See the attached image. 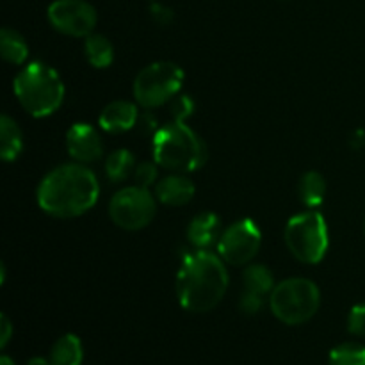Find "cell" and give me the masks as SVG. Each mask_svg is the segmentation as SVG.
<instances>
[{
    "instance_id": "6da1fadb",
    "label": "cell",
    "mask_w": 365,
    "mask_h": 365,
    "mask_svg": "<svg viewBox=\"0 0 365 365\" xmlns=\"http://www.w3.org/2000/svg\"><path fill=\"white\" fill-rule=\"evenodd\" d=\"M100 185L95 173L82 164H64L50 171L38 187V205L53 217H77L93 209Z\"/></svg>"
},
{
    "instance_id": "7a4b0ae2",
    "label": "cell",
    "mask_w": 365,
    "mask_h": 365,
    "mask_svg": "<svg viewBox=\"0 0 365 365\" xmlns=\"http://www.w3.org/2000/svg\"><path fill=\"white\" fill-rule=\"evenodd\" d=\"M228 289L225 260L209 250H198L182 260L177 274V298L187 312L205 314L216 309Z\"/></svg>"
},
{
    "instance_id": "3957f363",
    "label": "cell",
    "mask_w": 365,
    "mask_h": 365,
    "mask_svg": "<svg viewBox=\"0 0 365 365\" xmlns=\"http://www.w3.org/2000/svg\"><path fill=\"white\" fill-rule=\"evenodd\" d=\"M207 146L184 121L164 125L153 135V159L175 173L200 170L207 163Z\"/></svg>"
},
{
    "instance_id": "277c9868",
    "label": "cell",
    "mask_w": 365,
    "mask_h": 365,
    "mask_svg": "<svg viewBox=\"0 0 365 365\" xmlns=\"http://www.w3.org/2000/svg\"><path fill=\"white\" fill-rule=\"evenodd\" d=\"M13 88L20 106L34 118L50 116L64 100V84L59 73L39 61L27 64L16 75Z\"/></svg>"
},
{
    "instance_id": "5b68a950",
    "label": "cell",
    "mask_w": 365,
    "mask_h": 365,
    "mask_svg": "<svg viewBox=\"0 0 365 365\" xmlns=\"http://www.w3.org/2000/svg\"><path fill=\"white\" fill-rule=\"evenodd\" d=\"M321 305L319 287L309 278H287L274 285L269 296L271 312L289 327L312 319Z\"/></svg>"
},
{
    "instance_id": "8992f818",
    "label": "cell",
    "mask_w": 365,
    "mask_h": 365,
    "mask_svg": "<svg viewBox=\"0 0 365 365\" xmlns=\"http://www.w3.org/2000/svg\"><path fill=\"white\" fill-rule=\"evenodd\" d=\"M285 245L299 262H321L330 245L324 217L314 209L291 217L285 227Z\"/></svg>"
},
{
    "instance_id": "52a82bcc",
    "label": "cell",
    "mask_w": 365,
    "mask_h": 365,
    "mask_svg": "<svg viewBox=\"0 0 365 365\" xmlns=\"http://www.w3.org/2000/svg\"><path fill=\"white\" fill-rule=\"evenodd\" d=\"M184 82V71L178 64L159 61L143 68L134 81L135 102L145 109L160 107L173 100Z\"/></svg>"
},
{
    "instance_id": "ba28073f",
    "label": "cell",
    "mask_w": 365,
    "mask_h": 365,
    "mask_svg": "<svg viewBox=\"0 0 365 365\" xmlns=\"http://www.w3.org/2000/svg\"><path fill=\"white\" fill-rule=\"evenodd\" d=\"M157 212L155 198L141 185H132L118 191L109 202V216L123 230H141L148 227Z\"/></svg>"
},
{
    "instance_id": "9c48e42d",
    "label": "cell",
    "mask_w": 365,
    "mask_h": 365,
    "mask_svg": "<svg viewBox=\"0 0 365 365\" xmlns=\"http://www.w3.org/2000/svg\"><path fill=\"white\" fill-rule=\"evenodd\" d=\"M260 241L262 234L252 220L235 221L221 234L217 241V253L225 264L245 266L259 253Z\"/></svg>"
},
{
    "instance_id": "30bf717a",
    "label": "cell",
    "mask_w": 365,
    "mask_h": 365,
    "mask_svg": "<svg viewBox=\"0 0 365 365\" xmlns=\"http://www.w3.org/2000/svg\"><path fill=\"white\" fill-rule=\"evenodd\" d=\"M98 14L86 0H53L48 7V21L61 34L88 38L96 27Z\"/></svg>"
},
{
    "instance_id": "8fae6325",
    "label": "cell",
    "mask_w": 365,
    "mask_h": 365,
    "mask_svg": "<svg viewBox=\"0 0 365 365\" xmlns=\"http://www.w3.org/2000/svg\"><path fill=\"white\" fill-rule=\"evenodd\" d=\"M66 148L78 163H95L103 153L100 134L89 123H75L66 132Z\"/></svg>"
},
{
    "instance_id": "7c38bea8",
    "label": "cell",
    "mask_w": 365,
    "mask_h": 365,
    "mask_svg": "<svg viewBox=\"0 0 365 365\" xmlns=\"http://www.w3.org/2000/svg\"><path fill=\"white\" fill-rule=\"evenodd\" d=\"M138 118L139 113L134 103L127 102V100H116V102L106 106V109L100 114L98 123L109 134H121V132L134 128Z\"/></svg>"
},
{
    "instance_id": "4fadbf2b",
    "label": "cell",
    "mask_w": 365,
    "mask_h": 365,
    "mask_svg": "<svg viewBox=\"0 0 365 365\" xmlns=\"http://www.w3.org/2000/svg\"><path fill=\"white\" fill-rule=\"evenodd\" d=\"M155 196L160 203L170 207H182L189 203L195 196V184L191 178L182 173L163 178L155 185Z\"/></svg>"
},
{
    "instance_id": "5bb4252c",
    "label": "cell",
    "mask_w": 365,
    "mask_h": 365,
    "mask_svg": "<svg viewBox=\"0 0 365 365\" xmlns=\"http://www.w3.org/2000/svg\"><path fill=\"white\" fill-rule=\"evenodd\" d=\"M221 221L216 214L202 212L192 217L187 228V239L198 250H207L221 237Z\"/></svg>"
},
{
    "instance_id": "9a60e30c",
    "label": "cell",
    "mask_w": 365,
    "mask_h": 365,
    "mask_svg": "<svg viewBox=\"0 0 365 365\" xmlns=\"http://www.w3.org/2000/svg\"><path fill=\"white\" fill-rule=\"evenodd\" d=\"M84 349L77 335L66 334L53 342L50 349V362L52 365H82Z\"/></svg>"
},
{
    "instance_id": "2e32d148",
    "label": "cell",
    "mask_w": 365,
    "mask_h": 365,
    "mask_svg": "<svg viewBox=\"0 0 365 365\" xmlns=\"http://www.w3.org/2000/svg\"><path fill=\"white\" fill-rule=\"evenodd\" d=\"M21 148H24V138L20 127L13 118L4 114L0 118V157L6 163H11L20 155Z\"/></svg>"
},
{
    "instance_id": "e0dca14e",
    "label": "cell",
    "mask_w": 365,
    "mask_h": 365,
    "mask_svg": "<svg viewBox=\"0 0 365 365\" xmlns=\"http://www.w3.org/2000/svg\"><path fill=\"white\" fill-rule=\"evenodd\" d=\"M299 200L309 209H316L323 203L324 195H327V180L317 171H307L298 184Z\"/></svg>"
},
{
    "instance_id": "ac0fdd59",
    "label": "cell",
    "mask_w": 365,
    "mask_h": 365,
    "mask_svg": "<svg viewBox=\"0 0 365 365\" xmlns=\"http://www.w3.org/2000/svg\"><path fill=\"white\" fill-rule=\"evenodd\" d=\"M0 50L2 57L11 64H24L29 57V45L20 32L4 27L0 31Z\"/></svg>"
},
{
    "instance_id": "d6986e66",
    "label": "cell",
    "mask_w": 365,
    "mask_h": 365,
    "mask_svg": "<svg viewBox=\"0 0 365 365\" xmlns=\"http://www.w3.org/2000/svg\"><path fill=\"white\" fill-rule=\"evenodd\" d=\"M242 282H245L246 292L262 296V298L271 294V291L274 289L273 273L262 264H253V266L246 267L242 273Z\"/></svg>"
},
{
    "instance_id": "ffe728a7",
    "label": "cell",
    "mask_w": 365,
    "mask_h": 365,
    "mask_svg": "<svg viewBox=\"0 0 365 365\" xmlns=\"http://www.w3.org/2000/svg\"><path fill=\"white\" fill-rule=\"evenodd\" d=\"M84 52L89 64L95 68L110 66V63H113L114 59L113 43L102 34H89L84 43Z\"/></svg>"
},
{
    "instance_id": "44dd1931",
    "label": "cell",
    "mask_w": 365,
    "mask_h": 365,
    "mask_svg": "<svg viewBox=\"0 0 365 365\" xmlns=\"http://www.w3.org/2000/svg\"><path fill=\"white\" fill-rule=\"evenodd\" d=\"M135 170V159L132 152L121 148L110 153L106 160V175L110 182L118 184L128 178V175Z\"/></svg>"
},
{
    "instance_id": "7402d4cb",
    "label": "cell",
    "mask_w": 365,
    "mask_h": 365,
    "mask_svg": "<svg viewBox=\"0 0 365 365\" xmlns=\"http://www.w3.org/2000/svg\"><path fill=\"white\" fill-rule=\"evenodd\" d=\"M330 365H365V346L359 342H344L335 346L328 356Z\"/></svg>"
},
{
    "instance_id": "603a6c76",
    "label": "cell",
    "mask_w": 365,
    "mask_h": 365,
    "mask_svg": "<svg viewBox=\"0 0 365 365\" xmlns=\"http://www.w3.org/2000/svg\"><path fill=\"white\" fill-rule=\"evenodd\" d=\"M157 163H141V164H135V170H134V178L138 182V185L141 187L148 189L150 185L155 184L157 180Z\"/></svg>"
},
{
    "instance_id": "cb8c5ba5",
    "label": "cell",
    "mask_w": 365,
    "mask_h": 365,
    "mask_svg": "<svg viewBox=\"0 0 365 365\" xmlns=\"http://www.w3.org/2000/svg\"><path fill=\"white\" fill-rule=\"evenodd\" d=\"M348 331L356 337H365V303H359L348 316Z\"/></svg>"
},
{
    "instance_id": "d4e9b609",
    "label": "cell",
    "mask_w": 365,
    "mask_h": 365,
    "mask_svg": "<svg viewBox=\"0 0 365 365\" xmlns=\"http://www.w3.org/2000/svg\"><path fill=\"white\" fill-rule=\"evenodd\" d=\"M239 307L245 314L248 316H253V314H259L264 307V298L262 296H257L252 294V292H246L242 291L241 299H239Z\"/></svg>"
},
{
    "instance_id": "484cf974",
    "label": "cell",
    "mask_w": 365,
    "mask_h": 365,
    "mask_svg": "<svg viewBox=\"0 0 365 365\" xmlns=\"http://www.w3.org/2000/svg\"><path fill=\"white\" fill-rule=\"evenodd\" d=\"M192 109H195V103L187 95L173 100V103H171V113H173L175 121H185V118L192 113Z\"/></svg>"
},
{
    "instance_id": "4316f807",
    "label": "cell",
    "mask_w": 365,
    "mask_h": 365,
    "mask_svg": "<svg viewBox=\"0 0 365 365\" xmlns=\"http://www.w3.org/2000/svg\"><path fill=\"white\" fill-rule=\"evenodd\" d=\"M150 13H152V18L159 25H168L171 20H173V11L160 2H152V6H150Z\"/></svg>"
},
{
    "instance_id": "83f0119b",
    "label": "cell",
    "mask_w": 365,
    "mask_h": 365,
    "mask_svg": "<svg viewBox=\"0 0 365 365\" xmlns=\"http://www.w3.org/2000/svg\"><path fill=\"white\" fill-rule=\"evenodd\" d=\"M11 337H13V324H11L9 317L2 314L0 316V348H6L9 344Z\"/></svg>"
},
{
    "instance_id": "f1b7e54d",
    "label": "cell",
    "mask_w": 365,
    "mask_h": 365,
    "mask_svg": "<svg viewBox=\"0 0 365 365\" xmlns=\"http://www.w3.org/2000/svg\"><path fill=\"white\" fill-rule=\"evenodd\" d=\"M27 365H52V362H50V359H43V356H34V359H31L27 362Z\"/></svg>"
},
{
    "instance_id": "f546056e",
    "label": "cell",
    "mask_w": 365,
    "mask_h": 365,
    "mask_svg": "<svg viewBox=\"0 0 365 365\" xmlns=\"http://www.w3.org/2000/svg\"><path fill=\"white\" fill-rule=\"evenodd\" d=\"M0 365H16V364H14V360L11 359V356L2 355L0 356Z\"/></svg>"
},
{
    "instance_id": "4dcf8cb0",
    "label": "cell",
    "mask_w": 365,
    "mask_h": 365,
    "mask_svg": "<svg viewBox=\"0 0 365 365\" xmlns=\"http://www.w3.org/2000/svg\"><path fill=\"white\" fill-rule=\"evenodd\" d=\"M364 232H365V221H364Z\"/></svg>"
}]
</instances>
